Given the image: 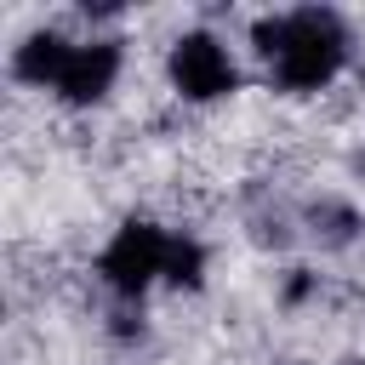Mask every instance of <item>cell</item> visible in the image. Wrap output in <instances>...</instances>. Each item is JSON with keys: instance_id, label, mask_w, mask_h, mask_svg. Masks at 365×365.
<instances>
[{"instance_id": "obj_4", "label": "cell", "mask_w": 365, "mask_h": 365, "mask_svg": "<svg viewBox=\"0 0 365 365\" xmlns=\"http://www.w3.org/2000/svg\"><path fill=\"white\" fill-rule=\"evenodd\" d=\"M114 74H120V51H114V46H74L68 63H63L57 91H63L68 103H97V97L114 86Z\"/></svg>"}, {"instance_id": "obj_1", "label": "cell", "mask_w": 365, "mask_h": 365, "mask_svg": "<svg viewBox=\"0 0 365 365\" xmlns=\"http://www.w3.org/2000/svg\"><path fill=\"white\" fill-rule=\"evenodd\" d=\"M257 46L262 57L274 63V74L291 86V91H314L325 86L342 57H348V40L336 29L331 11H291V17H262L257 23Z\"/></svg>"}, {"instance_id": "obj_2", "label": "cell", "mask_w": 365, "mask_h": 365, "mask_svg": "<svg viewBox=\"0 0 365 365\" xmlns=\"http://www.w3.org/2000/svg\"><path fill=\"white\" fill-rule=\"evenodd\" d=\"M171 234H160L154 222H125L120 234H114V245L103 251V274H108V285L114 291H143V285H154L165 268H171Z\"/></svg>"}, {"instance_id": "obj_3", "label": "cell", "mask_w": 365, "mask_h": 365, "mask_svg": "<svg viewBox=\"0 0 365 365\" xmlns=\"http://www.w3.org/2000/svg\"><path fill=\"white\" fill-rule=\"evenodd\" d=\"M171 80H177L182 97L211 103V97L234 91V63H228V51L211 34H182L177 51H171Z\"/></svg>"}, {"instance_id": "obj_5", "label": "cell", "mask_w": 365, "mask_h": 365, "mask_svg": "<svg viewBox=\"0 0 365 365\" xmlns=\"http://www.w3.org/2000/svg\"><path fill=\"white\" fill-rule=\"evenodd\" d=\"M68 40H57V34H34L23 51H17V74L23 80H34V86H57L63 80V63H68Z\"/></svg>"}]
</instances>
